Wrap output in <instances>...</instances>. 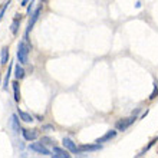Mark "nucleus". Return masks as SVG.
<instances>
[{
  "label": "nucleus",
  "mask_w": 158,
  "mask_h": 158,
  "mask_svg": "<svg viewBox=\"0 0 158 158\" xmlns=\"http://www.w3.org/2000/svg\"><path fill=\"white\" fill-rule=\"evenodd\" d=\"M96 150H101L99 144H95V145H81L79 147V152H82V151H96Z\"/></svg>",
  "instance_id": "ddd939ff"
},
{
  "label": "nucleus",
  "mask_w": 158,
  "mask_h": 158,
  "mask_svg": "<svg viewBox=\"0 0 158 158\" xmlns=\"http://www.w3.org/2000/svg\"><path fill=\"white\" fill-rule=\"evenodd\" d=\"M10 4V0H9L7 3L4 4L3 7H2V10H0V22H2V19H3V16H4V12H6V9H7V6Z\"/></svg>",
  "instance_id": "a211bd4d"
},
{
  "label": "nucleus",
  "mask_w": 158,
  "mask_h": 158,
  "mask_svg": "<svg viewBox=\"0 0 158 158\" xmlns=\"http://www.w3.org/2000/svg\"><path fill=\"white\" fill-rule=\"evenodd\" d=\"M12 69H13V63L10 62V65H9V69H7V73H6V76H4V82H3V89H4V91H7L9 81H10V75H12Z\"/></svg>",
  "instance_id": "f8f14e48"
},
{
  "label": "nucleus",
  "mask_w": 158,
  "mask_h": 158,
  "mask_svg": "<svg viewBox=\"0 0 158 158\" xmlns=\"http://www.w3.org/2000/svg\"><path fill=\"white\" fill-rule=\"evenodd\" d=\"M19 26H20V17H16V19L12 22V26H10V30H12L13 35L17 33V30H19Z\"/></svg>",
  "instance_id": "2eb2a0df"
},
{
  "label": "nucleus",
  "mask_w": 158,
  "mask_h": 158,
  "mask_svg": "<svg viewBox=\"0 0 158 158\" xmlns=\"http://www.w3.org/2000/svg\"><path fill=\"white\" fill-rule=\"evenodd\" d=\"M32 46L27 45L26 40H22L19 43V48H17V59H19V63L25 65L27 63V55H29V50Z\"/></svg>",
  "instance_id": "f257e3e1"
},
{
  "label": "nucleus",
  "mask_w": 158,
  "mask_h": 158,
  "mask_svg": "<svg viewBox=\"0 0 158 158\" xmlns=\"http://www.w3.org/2000/svg\"><path fill=\"white\" fill-rule=\"evenodd\" d=\"M9 60V49L4 46L3 49H2V56H0V63L2 65H6Z\"/></svg>",
  "instance_id": "4468645a"
},
{
  "label": "nucleus",
  "mask_w": 158,
  "mask_h": 158,
  "mask_svg": "<svg viewBox=\"0 0 158 158\" xmlns=\"http://www.w3.org/2000/svg\"><path fill=\"white\" fill-rule=\"evenodd\" d=\"M33 3H35V0H32V3H30V6L27 7V15H32V10H33Z\"/></svg>",
  "instance_id": "aec40b11"
},
{
  "label": "nucleus",
  "mask_w": 158,
  "mask_h": 158,
  "mask_svg": "<svg viewBox=\"0 0 158 158\" xmlns=\"http://www.w3.org/2000/svg\"><path fill=\"white\" fill-rule=\"evenodd\" d=\"M50 157H53V158H69L71 154H68V151L60 150V148H58V147H53L52 155H50Z\"/></svg>",
  "instance_id": "0eeeda50"
},
{
  "label": "nucleus",
  "mask_w": 158,
  "mask_h": 158,
  "mask_svg": "<svg viewBox=\"0 0 158 158\" xmlns=\"http://www.w3.org/2000/svg\"><path fill=\"white\" fill-rule=\"evenodd\" d=\"M157 95H158V86H157V85H155L154 91H152V94H151V95H150V99H154V98H155V96H157Z\"/></svg>",
  "instance_id": "6ab92c4d"
},
{
  "label": "nucleus",
  "mask_w": 158,
  "mask_h": 158,
  "mask_svg": "<svg viewBox=\"0 0 158 158\" xmlns=\"http://www.w3.org/2000/svg\"><path fill=\"white\" fill-rule=\"evenodd\" d=\"M40 142H43L45 145H55V141H53V139H50L49 137H43L40 139Z\"/></svg>",
  "instance_id": "f3484780"
},
{
  "label": "nucleus",
  "mask_w": 158,
  "mask_h": 158,
  "mask_svg": "<svg viewBox=\"0 0 158 158\" xmlns=\"http://www.w3.org/2000/svg\"><path fill=\"white\" fill-rule=\"evenodd\" d=\"M13 92H15V101L19 102L20 101V91H19V83L17 82H13Z\"/></svg>",
  "instance_id": "dca6fc26"
},
{
  "label": "nucleus",
  "mask_w": 158,
  "mask_h": 158,
  "mask_svg": "<svg viewBox=\"0 0 158 158\" xmlns=\"http://www.w3.org/2000/svg\"><path fill=\"white\" fill-rule=\"evenodd\" d=\"M15 78H16L17 81L25 78V69H23V68H22V65H19V63L15 66Z\"/></svg>",
  "instance_id": "9d476101"
},
{
  "label": "nucleus",
  "mask_w": 158,
  "mask_h": 158,
  "mask_svg": "<svg viewBox=\"0 0 158 158\" xmlns=\"http://www.w3.org/2000/svg\"><path fill=\"white\" fill-rule=\"evenodd\" d=\"M22 134H23V138H25L26 141H33V139H36L39 137L38 129H23Z\"/></svg>",
  "instance_id": "423d86ee"
},
{
  "label": "nucleus",
  "mask_w": 158,
  "mask_h": 158,
  "mask_svg": "<svg viewBox=\"0 0 158 158\" xmlns=\"http://www.w3.org/2000/svg\"><path fill=\"white\" fill-rule=\"evenodd\" d=\"M135 119H137L135 115H134V117H129V118H125V119H121L115 124V128H117L118 131H125V129L129 128V127L134 124V121Z\"/></svg>",
  "instance_id": "7ed1b4c3"
},
{
  "label": "nucleus",
  "mask_w": 158,
  "mask_h": 158,
  "mask_svg": "<svg viewBox=\"0 0 158 158\" xmlns=\"http://www.w3.org/2000/svg\"><path fill=\"white\" fill-rule=\"evenodd\" d=\"M63 147L66 148V150H69L72 152V154H81L79 152V148L76 147V144L73 141H72L71 138H63V141H62Z\"/></svg>",
  "instance_id": "20e7f679"
},
{
  "label": "nucleus",
  "mask_w": 158,
  "mask_h": 158,
  "mask_svg": "<svg viewBox=\"0 0 158 158\" xmlns=\"http://www.w3.org/2000/svg\"><path fill=\"white\" fill-rule=\"evenodd\" d=\"M10 125H12L13 132L15 134H17L20 131V124H19V119H17L16 115H12V118H10Z\"/></svg>",
  "instance_id": "1a4fd4ad"
},
{
  "label": "nucleus",
  "mask_w": 158,
  "mask_h": 158,
  "mask_svg": "<svg viewBox=\"0 0 158 158\" xmlns=\"http://www.w3.org/2000/svg\"><path fill=\"white\" fill-rule=\"evenodd\" d=\"M40 12H42V7H38L33 13H32V15H30V16H32V19L29 20V25H27V30H26V35H29V32L33 29L35 23H36V20L39 19V15H40Z\"/></svg>",
  "instance_id": "39448f33"
},
{
  "label": "nucleus",
  "mask_w": 158,
  "mask_h": 158,
  "mask_svg": "<svg viewBox=\"0 0 158 158\" xmlns=\"http://www.w3.org/2000/svg\"><path fill=\"white\" fill-rule=\"evenodd\" d=\"M115 135H117V131H108V132L105 134V135H102L101 138H98L95 142H96V144H102V142L111 141L112 138H115Z\"/></svg>",
  "instance_id": "6e6552de"
},
{
  "label": "nucleus",
  "mask_w": 158,
  "mask_h": 158,
  "mask_svg": "<svg viewBox=\"0 0 158 158\" xmlns=\"http://www.w3.org/2000/svg\"><path fill=\"white\" fill-rule=\"evenodd\" d=\"M0 79H2V75H0Z\"/></svg>",
  "instance_id": "4be33fe9"
},
{
  "label": "nucleus",
  "mask_w": 158,
  "mask_h": 158,
  "mask_svg": "<svg viewBox=\"0 0 158 158\" xmlns=\"http://www.w3.org/2000/svg\"><path fill=\"white\" fill-rule=\"evenodd\" d=\"M30 0H22V3H20V6H23V7H25V6H27V3H29Z\"/></svg>",
  "instance_id": "412c9836"
},
{
  "label": "nucleus",
  "mask_w": 158,
  "mask_h": 158,
  "mask_svg": "<svg viewBox=\"0 0 158 158\" xmlns=\"http://www.w3.org/2000/svg\"><path fill=\"white\" fill-rule=\"evenodd\" d=\"M29 148L32 151H36L38 154H42V155H52V152H50L48 148H46V145L43 144V142H35V144H30Z\"/></svg>",
  "instance_id": "f03ea898"
},
{
  "label": "nucleus",
  "mask_w": 158,
  "mask_h": 158,
  "mask_svg": "<svg viewBox=\"0 0 158 158\" xmlns=\"http://www.w3.org/2000/svg\"><path fill=\"white\" fill-rule=\"evenodd\" d=\"M17 114H19V117H20V119L22 121H25V122H33V117L30 115V114H27V112H25V111H22V109H19L17 111Z\"/></svg>",
  "instance_id": "9b49d317"
}]
</instances>
